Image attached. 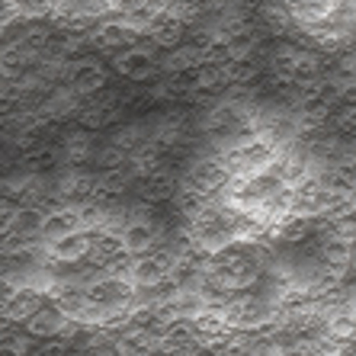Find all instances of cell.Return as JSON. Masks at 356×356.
<instances>
[{
    "label": "cell",
    "instance_id": "30bf717a",
    "mask_svg": "<svg viewBox=\"0 0 356 356\" xmlns=\"http://www.w3.org/2000/svg\"><path fill=\"white\" fill-rule=\"evenodd\" d=\"M228 65H232V51L222 39H212L206 49H199V67H218L222 71Z\"/></svg>",
    "mask_w": 356,
    "mask_h": 356
},
{
    "label": "cell",
    "instance_id": "5b68a950",
    "mask_svg": "<svg viewBox=\"0 0 356 356\" xmlns=\"http://www.w3.org/2000/svg\"><path fill=\"white\" fill-rule=\"evenodd\" d=\"M183 33H186V23L183 19H177V17H170V13H161V17H154L151 19V26L145 29V39L154 45V49H177L183 42Z\"/></svg>",
    "mask_w": 356,
    "mask_h": 356
},
{
    "label": "cell",
    "instance_id": "52a82bcc",
    "mask_svg": "<svg viewBox=\"0 0 356 356\" xmlns=\"http://www.w3.org/2000/svg\"><path fill=\"white\" fill-rule=\"evenodd\" d=\"M273 238L280 244H289V248H298V244H308L312 241V218H298V216H286L273 225Z\"/></svg>",
    "mask_w": 356,
    "mask_h": 356
},
{
    "label": "cell",
    "instance_id": "8992f818",
    "mask_svg": "<svg viewBox=\"0 0 356 356\" xmlns=\"http://www.w3.org/2000/svg\"><path fill=\"white\" fill-rule=\"evenodd\" d=\"M83 222H81V212H77V206H67V209H55V212H49V216L42 218V228H39V238L49 244V241L55 238H65V234L71 232H81Z\"/></svg>",
    "mask_w": 356,
    "mask_h": 356
},
{
    "label": "cell",
    "instance_id": "277c9868",
    "mask_svg": "<svg viewBox=\"0 0 356 356\" xmlns=\"http://www.w3.org/2000/svg\"><path fill=\"white\" fill-rule=\"evenodd\" d=\"M138 193H141V202L161 206V202H170V199L180 193V180L174 177V170H158V174L141 177Z\"/></svg>",
    "mask_w": 356,
    "mask_h": 356
},
{
    "label": "cell",
    "instance_id": "7a4b0ae2",
    "mask_svg": "<svg viewBox=\"0 0 356 356\" xmlns=\"http://www.w3.org/2000/svg\"><path fill=\"white\" fill-rule=\"evenodd\" d=\"M116 71L132 83H145L158 74V58L151 55V49H122L116 55Z\"/></svg>",
    "mask_w": 356,
    "mask_h": 356
},
{
    "label": "cell",
    "instance_id": "9c48e42d",
    "mask_svg": "<svg viewBox=\"0 0 356 356\" xmlns=\"http://www.w3.org/2000/svg\"><path fill=\"white\" fill-rule=\"evenodd\" d=\"M222 71H225V83H228V87H250V83L264 74V71H260L257 55H254V58L232 61V65L222 67Z\"/></svg>",
    "mask_w": 356,
    "mask_h": 356
},
{
    "label": "cell",
    "instance_id": "3957f363",
    "mask_svg": "<svg viewBox=\"0 0 356 356\" xmlns=\"http://www.w3.org/2000/svg\"><path fill=\"white\" fill-rule=\"evenodd\" d=\"M119 241H122V250L129 257H145V254H151V250L158 248L161 228L148 222H129V225H122Z\"/></svg>",
    "mask_w": 356,
    "mask_h": 356
},
{
    "label": "cell",
    "instance_id": "6da1fadb",
    "mask_svg": "<svg viewBox=\"0 0 356 356\" xmlns=\"http://www.w3.org/2000/svg\"><path fill=\"white\" fill-rule=\"evenodd\" d=\"M45 257L51 260V264L58 266H77L83 264V257H87V250H90V232L87 228H81V232H71L65 234V238H55L45 244Z\"/></svg>",
    "mask_w": 356,
    "mask_h": 356
},
{
    "label": "cell",
    "instance_id": "7c38bea8",
    "mask_svg": "<svg viewBox=\"0 0 356 356\" xmlns=\"http://www.w3.org/2000/svg\"><path fill=\"white\" fill-rule=\"evenodd\" d=\"M167 87V97H190L196 90V71H174V74H167L164 81Z\"/></svg>",
    "mask_w": 356,
    "mask_h": 356
},
{
    "label": "cell",
    "instance_id": "8fae6325",
    "mask_svg": "<svg viewBox=\"0 0 356 356\" xmlns=\"http://www.w3.org/2000/svg\"><path fill=\"white\" fill-rule=\"evenodd\" d=\"M93 164L99 167V170H122L125 164H129V154H125L119 145H103L99 151H93Z\"/></svg>",
    "mask_w": 356,
    "mask_h": 356
},
{
    "label": "cell",
    "instance_id": "ba28073f",
    "mask_svg": "<svg viewBox=\"0 0 356 356\" xmlns=\"http://www.w3.org/2000/svg\"><path fill=\"white\" fill-rule=\"evenodd\" d=\"M222 42L228 45V51H232V61L254 58V55L260 51V33L254 29V26H244V29L232 33L228 39H222Z\"/></svg>",
    "mask_w": 356,
    "mask_h": 356
}]
</instances>
